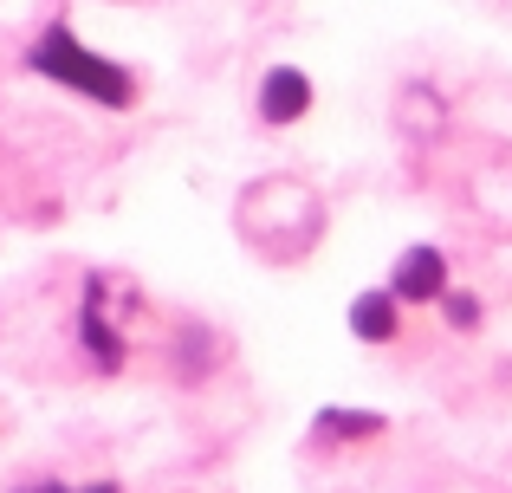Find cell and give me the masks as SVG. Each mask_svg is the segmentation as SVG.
I'll return each instance as SVG.
<instances>
[{
  "instance_id": "6da1fadb",
  "label": "cell",
  "mask_w": 512,
  "mask_h": 493,
  "mask_svg": "<svg viewBox=\"0 0 512 493\" xmlns=\"http://www.w3.org/2000/svg\"><path fill=\"white\" fill-rule=\"evenodd\" d=\"M26 65H33L39 78H52V85L91 98V104H111V111H130V104H137V78H130L124 65L98 59L91 46H78L72 26H46V33L33 39V52H26Z\"/></svg>"
},
{
  "instance_id": "7a4b0ae2",
  "label": "cell",
  "mask_w": 512,
  "mask_h": 493,
  "mask_svg": "<svg viewBox=\"0 0 512 493\" xmlns=\"http://www.w3.org/2000/svg\"><path fill=\"white\" fill-rule=\"evenodd\" d=\"M111 286H117V279H91V286H85V351L98 357L104 370H117V357H124V338H117V305H111Z\"/></svg>"
},
{
  "instance_id": "3957f363",
  "label": "cell",
  "mask_w": 512,
  "mask_h": 493,
  "mask_svg": "<svg viewBox=\"0 0 512 493\" xmlns=\"http://www.w3.org/2000/svg\"><path fill=\"white\" fill-rule=\"evenodd\" d=\"M305 111H312V78L299 65H273L260 78V117L266 124H299Z\"/></svg>"
},
{
  "instance_id": "277c9868",
  "label": "cell",
  "mask_w": 512,
  "mask_h": 493,
  "mask_svg": "<svg viewBox=\"0 0 512 493\" xmlns=\"http://www.w3.org/2000/svg\"><path fill=\"white\" fill-rule=\"evenodd\" d=\"M441 292H448V266H441V253H435V247H415V253H402V260H396L389 299L422 305V299H441Z\"/></svg>"
},
{
  "instance_id": "5b68a950",
  "label": "cell",
  "mask_w": 512,
  "mask_h": 493,
  "mask_svg": "<svg viewBox=\"0 0 512 493\" xmlns=\"http://www.w3.org/2000/svg\"><path fill=\"white\" fill-rule=\"evenodd\" d=\"M350 331L370 338V344H389L396 338V299H389V292H363V299L350 305Z\"/></svg>"
},
{
  "instance_id": "8992f818",
  "label": "cell",
  "mask_w": 512,
  "mask_h": 493,
  "mask_svg": "<svg viewBox=\"0 0 512 493\" xmlns=\"http://www.w3.org/2000/svg\"><path fill=\"white\" fill-rule=\"evenodd\" d=\"M376 429H383V416H350V409L318 416V442H331V435H376Z\"/></svg>"
},
{
  "instance_id": "52a82bcc",
  "label": "cell",
  "mask_w": 512,
  "mask_h": 493,
  "mask_svg": "<svg viewBox=\"0 0 512 493\" xmlns=\"http://www.w3.org/2000/svg\"><path fill=\"white\" fill-rule=\"evenodd\" d=\"M26 493H117L111 481H91V487H59V481H46V487H26Z\"/></svg>"
},
{
  "instance_id": "ba28073f",
  "label": "cell",
  "mask_w": 512,
  "mask_h": 493,
  "mask_svg": "<svg viewBox=\"0 0 512 493\" xmlns=\"http://www.w3.org/2000/svg\"><path fill=\"white\" fill-rule=\"evenodd\" d=\"M448 318H454V325H474L480 312H474V299H448Z\"/></svg>"
}]
</instances>
